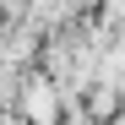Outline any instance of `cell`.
Listing matches in <instances>:
<instances>
[{"label": "cell", "instance_id": "6da1fadb", "mask_svg": "<svg viewBox=\"0 0 125 125\" xmlns=\"http://www.w3.org/2000/svg\"><path fill=\"white\" fill-rule=\"evenodd\" d=\"M54 114H60V98H54V87L33 82V87H27V120H33V125H54Z\"/></svg>", "mask_w": 125, "mask_h": 125}]
</instances>
